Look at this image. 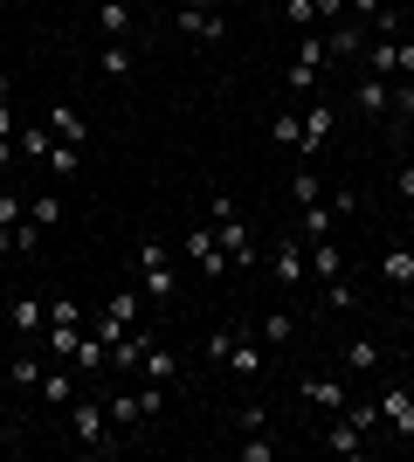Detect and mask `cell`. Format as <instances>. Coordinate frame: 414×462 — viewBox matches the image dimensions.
<instances>
[{"instance_id": "1", "label": "cell", "mask_w": 414, "mask_h": 462, "mask_svg": "<svg viewBox=\"0 0 414 462\" xmlns=\"http://www.w3.org/2000/svg\"><path fill=\"white\" fill-rule=\"evenodd\" d=\"M69 435H77L83 448H97V456H118V428H111V414H104L97 401H90V393H77V401H69Z\"/></svg>"}, {"instance_id": "2", "label": "cell", "mask_w": 414, "mask_h": 462, "mask_svg": "<svg viewBox=\"0 0 414 462\" xmlns=\"http://www.w3.org/2000/svg\"><path fill=\"white\" fill-rule=\"evenodd\" d=\"M138 283H145V297H152L159 310L179 297V270H173V249H159V242H145L138 249Z\"/></svg>"}, {"instance_id": "3", "label": "cell", "mask_w": 414, "mask_h": 462, "mask_svg": "<svg viewBox=\"0 0 414 462\" xmlns=\"http://www.w3.org/2000/svg\"><path fill=\"white\" fill-rule=\"evenodd\" d=\"M173 28L194 42H228V14L221 7H207V0H179L173 7Z\"/></svg>"}, {"instance_id": "4", "label": "cell", "mask_w": 414, "mask_h": 462, "mask_svg": "<svg viewBox=\"0 0 414 462\" xmlns=\"http://www.w3.org/2000/svg\"><path fill=\"white\" fill-rule=\"evenodd\" d=\"M270 283H276V290L311 283V263H304V235H283V242L270 249Z\"/></svg>"}, {"instance_id": "5", "label": "cell", "mask_w": 414, "mask_h": 462, "mask_svg": "<svg viewBox=\"0 0 414 462\" xmlns=\"http://www.w3.org/2000/svg\"><path fill=\"white\" fill-rule=\"evenodd\" d=\"M297 401L317 407V414H345V401H353V393H345V380H338V373H304V380H297Z\"/></svg>"}, {"instance_id": "6", "label": "cell", "mask_w": 414, "mask_h": 462, "mask_svg": "<svg viewBox=\"0 0 414 462\" xmlns=\"http://www.w3.org/2000/svg\"><path fill=\"white\" fill-rule=\"evenodd\" d=\"M179 255H187L194 270H207V276H228V249H221L215 228H187L179 235Z\"/></svg>"}, {"instance_id": "7", "label": "cell", "mask_w": 414, "mask_h": 462, "mask_svg": "<svg viewBox=\"0 0 414 462\" xmlns=\"http://www.w3.org/2000/svg\"><path fill=\"white\" fill-rule=\"evenodd\" d=\"M325 62H332V49H325V35H317V28H304V42H297V62H290V97H304V90H311Z\"/></svg>"}, {"instance_id": "8", "label": "cell", "mask_w": 414, "mask_h": 462, "mask_svg": "<svg viewBox=\"0 0 414 462\" xmlns=\"http://www.w3.org/2000/svg\"><path fill=\"white\" fill-rule=\"evenodd\" d=\"M215 235H221V249H228V270H249V263H256V242H249V221H242V214H221Z\"/></svg>"}, {"instance_id": "9", "label": "cell", "mask_w": 414, "mask_h": 462, "mask_svg": "<svg viewBox=\"0 0 414 462\" xmlns=\"http://www.w3.org/2000/svg\"><path fill=\"white\" fill-rule=\"evenodd\" d=\"M317 442H325V456H338V462H359V456H366V428H353L345 414H338V421L325 428Z\"/></svg>"}, {"instance_id": "10", "label": "cell", "mask_w": 414, "mask_h": 462, "mask_svg": "<svg viewBox=\"0 0 414 462\" xmlns=\"http://www.w3.org/2000/svg\"><path fill=\"white\" fill-rule=\"evenodd\" d=\"M304 263H311L317 283H332V276H345V249H338L332 235H317V242H304Z\"/></svg>"}, {"instance_id": "11", "label": "cell", "mask_w": 414, "mask_h": 462, "mask_svg": "<svg viewBox=\"0 0 414 462\" xmlns=\"http://www.w3.org/2000/svg\"><path fill=\"white\" fill-rule=\"evenodd\" d=\"M380 421L394 428V435H414V386H387L380 393Z\"/></svg>"}, {"instance_id": "12", "label": "cell", "mask_w": 414, "mask_h": 462, "mask_svg": "<svg viewBox=\"0 0 414 462\" xmlns=\"http://www.w3.org/2000/svg\"><path fill=\"white\" fill-rule=\"evenodd\" d=\"M366 35H373V28H366V21H353V14H338L332 28H325V49H332V56H359V49H366Z\"/></svg>"}, {"instance_id": "13", "label": "cell", "mask_w": 414, "mask_h": 462, "mask_svg": "<svg viewBox=\"0 0 414 462\" xmlns=\"http://www.w3.org/2000/svg\"><path fill=\"white\" fill-rule=\"evenodd\" d=\"M49 132L62 138V145H90V125H83V111L77 104H49V117H41Z\"/></svg>"}, {"instance_id": "14", "label": "cell", "mask_w": 414, "mask_h": 462, "mask_svg": "<svg viewBox=\"0 0 414 462\" xmlns=\"http://www.w3.org/2000/svg\"><path fill=\"white\" fill-rule=\"evenodd\" d=\"M7 325H14L21 338H41V331H49V304H41V297H14V304H7Z\"/></svg>"}, {"instance_id": "15", "label": "cell", "mask_w": 414, "mask_h": 462, "mask_svg": "<svg viewBox=\"0 0 414 462\" xmlns=\"http://www.w3.org/2000/svg\"><path fill=\"white\" fill-rule=\"evenodd\" d=\"M35 393H41V407H69V401L83 393V386H77V373H69V366H49Z\"/></svg>"}, {"instance_id": "16", "label": "cell", "mask_w": 414, "mask_h": 462, "mask_svg": "<svg viewBox=\"0 0 414 462\" xmlns=\"http://www.w3.org/2000/svg\"><path fill=\"white\" fill-rule=\"evenodd\" d=\"M138 366H145V380H152V386H173V380H179V352H173V346H145V359H138Z\"/></svg>"}, {"instance_id": "17", "label": "cell", "mask_w": 414, "mask_h": 462, "mask_svg": "<svg viewBox=\"0 0 414 462\" xmlns=\"http://www.w3.org/2000/svg\"><path fill=\"white\" fill-rule=\"evenodd\" d=\"M270 138L283 145V152H304V104H297V111H276L270 117Z\"/></svg>"}, {"instance_id": "18", "label": "cell", "mask_w": 414, "mask_h": 462, "mask_svg": "<svg viewBox=\"0 0 414 462\" xmlns=\"http://www.w3.org/2000/svg\"><path fill=\"white\" fill-rule=\"evenodd\" d=\"M221 366L235 373V380H256V373H262V346H256V338H249V331H242V338H235V352H228Z\"/></svg>"}, {"instance_id": "19", "label": "cell", "mask_w": 414, "mask_h": 462, "mask_svg": "<svg viewBox=\"0 0 414 462\" xmlns=\"http://www.w3.org/2000/svg\"><path fill=\"white\" fill-rule=\"evenodd\" d=\"M387 104H394V77H359V111L380 117Z\"/></svg>"}, {"instance_id": "20", "label": "cell", "mask_w": 414, "mask_h": 462, "mask_svg": "<svg viewBox=\"0 0 414 462\" xmlns=\"http://www.w3.org/2000/svg\"><path fill=\"white\" fill-rule=\"evenodd\" d=\"M332 125H338V111H325V104H304V152H317V145L332 138Z\"/></svg>"}, {"instance_id": "21", "label": "cell", "mask_w": 414, "mask_h": 462, "mask_svg": "<svg viewBox=\"0 0 414 462\" xmlns=\"http://www.w3.org/2000/svg\"><path fill=\"white\" fill-rule=\"evenodd\" d=\"M380 276H387L394 290H414V249H387L380 255Z\"/></svg>"}, {"instance_id": "22", "label": "cell", "mask_w": 414, "mask_h": 462, "mask_svg": "<svg viewBox=\"0 0 414 462\" xmlns=\"http://www.w3.org/2000/svg\"><path fill=\"white\" fill-rule=\"evenodd\" d=\"M97 28L111 42H124V35H132V7H124V0H97Z\"/></svg>"}, {"instance_id": "23", "label": "cell", "mask_w": 414, "mask_h": 462, "mask_svg": "<svg viewBox=\"0 0 414 462\" xmlns=\"http://www.w3.org/2000/svg\"><path fill=\"white\" fill-rule=\"evenodd\" d=\"M297 221H304V242H317V235H332V228H338L332 200H311V208H297Z\"/></svg>"}, {"instance_id": "24", "label": "cell", "mask_w": 414, "mask_h": 462, "mask_svg": "<svg viewBox=\"0 0 414 462\" xmlns=\"http://www.w3.org/2000/svg\"><path fill=\"white\" fill-rule=\"evenodd\" d=\"M49 145H56V132H49V125H21V132H14V152H21V159H49Z\"/></svg>"}, {"instance_id": "25", "label": "cell", "mask_w": 414, "mask_h": 462, "mask_svg": "<svg viewBox=\"0 0 414 462\" xmlns=\"http://www.w3.org/2000/svg\"><path fill=\"white\" fill-rule=\"evenodd\" d=\"M104 414H111V428H118V435H132V428L145 421V401H138V393H118V401L104 407Z\"/></svg>"}, {"instance_id": "26", "label": "cell", "mask_w": 414, "mask_h": 462, "mask_svg": "<svg viewBox=\"0 0 414 462\" xmlns=\"http://www.w3.org/2000/svg\"><path fill=\"white\" fill-rule=\"evenodd\" d=\"M97 69H104V77H111V83H124V77H132V49H124V42H104Z\"/></svg>"}, {"instance_id": "27", "label": "cell", "mask_w": 414, "mask_h": 462, "mask_svg": "<svg viewBox=\"0 0 414 462\" xmlns=\"http://www.w3.org/2000/svg\"><path fill=\"white\" fill-rule=\"evenodd\" d=\"M41 166H49V173H62V180H69V173H83V145H62V138H56Z\"/></svg>"}, {"instance_id": "28", "label": "cell", "mask_w": 414, "mask_h": 462, "mask_svg": "<svg viewBox=\"0 0 414 462\" xmlns=\"http://www.w3.org/2000/svg\"><path fill=\"white\" fill-rule=\"evenodd\" d=\"M41 338H49V352H56V359H77V346H83V325H49Z\"/></svg>"}, {"instance_id": "29", "label": "cell", "mask_w": 414, "mask_h": 462, "mask_svg": "<svg viewBox=\"0 0 414 462\" xmlns=\"http://www.w3.org/2000/svg\"><path fill=\"white\" fill-rule=\"evenodd\" d=\"M104 310H111V318H118L124 331H132V325H145V304H138V290H118V297H111Z\"/></svg>"}, {"instance_id": "30", "label": "cell", "mask_w": 414, "mask_h": 462, "mask_svg": "<svg viewBox=\"0 0 414 462\" xmlns=\"http://www.w3.org/2000/svg\"><path fill=\"white\" fill-rule=\"evenodd\" d=\"M297 338V318L290 310H270V318H262V346H290Z\"/></svg>"}, {"instance_id": "31", "label": "cell", "mask_w": 414, "mask_h": 462, "mask_svg": "<svg viewBox=\"0 0 414 462\" xmlns=\"http://www.w3.org/2000/svg\"><path fill=\"white\" fill-rule=\"evenodd\" d=\"M394 125H414V77H394V104H387Z\"/></svg>"}, {"instance_id": "32", "label": "cell", "mask_w": 414, "mask_h": 462, "mask_svg": "<svg viewBox=\"0 0 414 462\" xmlns=\"http://www.w3.org/2000/svg\"><path fill=\"white\" fill-rule=\"evenodd\" d=\"M345 366H353V373H373L380 366V338H353V346H345Z\"/></svg>"}, {"instance_id": "33", "label": "cell", "mask_w": 414, "mask_h": 462, "mask_svg": "<svg viewBox=\"0 0 414 462\" xmlns=\"http://www.w3.org/2000/svg\"><path fill=\"white\" fill-rule=\"evenodd\" d=\"M41 373H49V366H41L35 352H21L14 366H7V380H14V386H41Z\"/></svg>"}, {"instance_id": "34", "label": "cell", "mask_w": 414, "mask_h": 462, "mask_svg": "<svg viewBox=\"0 0 414 462\" xmlns=\"http://www.w3.org/2000/svg\"><path fill=\"white\" fill-rule=\"evenodd\" d=\"M49 325H90L77 297H49Z\"/></svg>"}, {"instance_id": "35", "label": "cell", "mask_w": 414, "mask_h": 462, "mask_svg": "<svg viewBox=\"0 0 414 462\" xmlns=\"http://www.w3.org/2000/svg\"><path fill=\"white\" fill-rule=\"evenodd\" d=\"M28 221H41V228H56V221H62V200H56V193H41V200H28Z\"/></svg>"}, {"instance_id": "36", "label": "cell", "mask_w": 414, "mask_h": 462, "mask_svg": "<svg viewBox=\"0 0 414 462\" xmlns=\"http://www.w3.org/2000/svg\"><path fill=\"white\" fill-rule=\"evenodd\" d=\"M283 21L290 28H317V0H283Z\"/></svg>"}, {"instance_id": "37", "label": "cell", "mask_w": 414, "mask_h": 462, "mask_svg": "<svg viewBox=\"0 0 414 462\" xmlns=\"http://www.w3.org/2000/svg\"><path fill=\"white\" fill-rule=\"evenodd\" d=\"M325 304H332V310H353V304H359V290L345 283V276H332V283H325Z\"/></svg>"}, {"instance_id": "38", "label": "cell", "mask_w": 414, "mask_h": 462, "mask_svg": "<svg viewBox=\"0 0 414 462\" xmlns=\"http://www.w3.org/2000/svg\"><path fill=\"white\" fill-rule=\"evenodd\" d=\"M235 456H242V462H270V456H276V442H270V428H256V442H242Z\"/></svg>"}, {"instance_id": "39", "label": "cell", "mask_w": 414, "mask_h": 462, "mask_svg": "<svg viewBox=\"0 0 414 462\" xmlns=\"http://www.w3.org/2000/svg\"><path fill=\"white\" fill-rule=\"evenodd\" d=\"M235 338H242L235 325H221V331H207V359H228V352H235Z\"/></svg>"}, {"instance_id": "40", "label": "cell", "mask_w": 414, "mask_h": 462, "mask_svg": "<svg viewBox=\"0 0 414 462\" xmlns=\"http://www.w3.org/2000/svg\"><path fill=\"white\" fill-rule=\"evenodd\" d=\"M290 193H297V208H311V200H317V173H304V166H297V173H290Z\"/></svg>"}, {"instance_id": "41", "label": "cell", "mask_w": 414, "mask_h": 462, "mask_svg": "<svg viewBox=\"0 0 414 462\" xmlns=\"http://www.w3.org/2000/svg\"><path fill=\"white\" fill-rule=\"evenodd\" d=\"M14 221H28V200H21V193H0V228H14Z\"/></svg>"}, {"instance_id": "42", "label": "cell", "mask_w": 414, "mask_h": 462, "mask_svg": "<svg viewBox=\"0 0 414 462\" xmlns=\"http://www.w3.org/2000/svg\"><path fill=\"white\" fill-rule=\"evenodd\" d=\"M28 249H41V221H21L14 228V255H28Z\"/></svg>"}, {"instance_id": "43", "label": "cell", "mask_w": 414, "mask_h": 462, "mask_svg": "<svg viewBox=\"0 0 414 462\" xmlns=\"http://www.w3.org/2000/svg\"><path fill=\"white\" fill-rule=\"evenodd\" d=\"M394 77H414V35L394 42Z\"/></svg>"}, {"instance_id": "44", "label": "cell", "mask_w": 414, "mask_h": 462, "mask_svg": "<svg viewBox=\"0 0 414 462\" xmlns=\"http://www.w3.org/2000/svg\"><path fill=\"white\" fill-rule=\"evenodd\" d=\"M242 428H249V435H256V428H270V407L249 401V407H242Z\"/></svg>"}, {"instance_id": "45", "label": "cell", "mask_w": 414, "mask_h": 462, "mask_svg": "<svg viewBox=\"0 0 414 462\" xmlns=\"http://www.w3.org/2000/svg\"><path fill=\"white\" fill-rule=\"evenodd\" d=\"M338 14H345V0H317V21H325V28H332Z\"/></svg>"}, {"instance_id": "46", "label": "cell", "mask_w": 414, "mask_h": 462, "mask_svg": "<svg viewBox=\"0 0 414 462\" xmlns=\"http://www.w3.org/2000/svg\"><path fill=\"white\" fill-rule=\"evenodd\" d=\"M394 187H400V200H414V166H400V173H394Z\"/></svg>"}, {"instance_id": "47", "label": "cell", "mask_w": 414, "mask_h": 462, "mask_svg": "<svg viewBox=\"0 0 414 462\" xmlns=\"http://www.w3.org/2000/svg\"><path fill=\"white\" fill-rule=\"evenodd\" d=\"M400 228H408V235H414V200H408V214H400Z\"/></svg>"}, {"instance_id": "48", "label": "cell", "mask_w": 414, "mask_h": 462, "mask_svg": "<svg viewBox=\"0 0 414 462\" xmlns=\"http://www.w3.org/2000/svg\"><path fill=\"white\" fill-rule=\"evenodd\" d=\"M408 325H414V304H408Z\"/></svg>"}, {"instance_id": "49", "label": "cell", "mask_w": 414, "mask_h": 462, "mask_svg": "<svg viewBox=\"0 0 414 462\" xmlns=\"http://www.w3.org/2000/svg\"><path fill=\"white\" fill-rule=\"evenodd\" d=\"M408 21H414V0H408Z\"/></svg>"}]
</instances>
